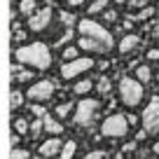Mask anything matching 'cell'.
<instances>
[{"label": "cell", "mask_w": 159, "mask_h": 159, "mask_svg": "<svg viewBox=\"0 0 159 159\" xmlns=\"http://www.w3.org/2000/svg\"><path fill=\"white\" fill-rule=\"evenodd\" d=\"M115 2H117V5H124V2H129V0H115Z\"/></svg>", "instance_id": "74e56055"}, {"label": "cell", "mask_w": 159, "mask_h": 159, "mask_svg": "<svg viewBox=\"0 0 159 159\" xmlns=\"http://www.w3.org/2000/svg\"><path fill=\"white\" fill-rule=\"evenodd\" d=\"M35 10H38V0H21L19 2V12L24 16H30Z\"/></svg>", "instance_id": "9a60e30c"}, {"label": "cell", "mask_w": 159, "mask_h": 159, "mask_svg": "<svg viewBox=\"0 0 159 159\" xmlns=\"http://www.w3.org/2000/svg\"><path fill=\"white\" fill-rule=\"evenodd\" d=\"M94 87H96V84L91 82V80H80L77 84L73 87V91H75V94H80V96H84V94H89Z\"/></svg>", "instance_id": "5bb4252c"}, {"label": "cell", "mask_w": 159, "mask_h": 159, "mask_svg": "<svg viewBox=\"0 0 159 159\" xmlns=\"http://www.w3.org/2000/svg\"><path fill=\"white\" fill-rule=\"evenodd\" d=\"M157 82H159V75H157Z\"/></svg>", "instance_id": "f35d334b"}, {"label": "cell", "mask_w": 159, "mask_h": 159, "mask_svg": "<svg viewBox=\"0 0 159 159\" xmlns=\"http://www.w3.org/2000/svg\"><path fill=\"white\" fill-rule=\"evenodd\" d=\"M14 56H16L19 63L38 68V70H47L52 66V52H49V47H47L45 42H30V45L16 47Z\"/></svg>", "instance_id": "6da1fadb"}, {"label": "cell", "mask_w": 159, "mask_h": 159, "mask_svg": "<svg viewBox=\"0 0 159 159\" xmlns=\"http://www.w3.org/2000/svg\"><path fill=\"white\" fill-rule=\"evenodd\" d=\"M61 21H63V26H66V28H70V26L75 24V16L70 14V12H61Z\"/></svg>", "instance_id": "83f0119b"}, {"label": "cell", "mask_w": 159, "mask_h": 159, "mask_svg": "<svg viewBox=\"0 0 159 159\" xmlns=\"http://www.w3.org/2000/svg\"><path fill=\"white\" fill-rule=\"evenodd\" d=\"M30 112H33V115H38V117H42V115H45V110L40 108V105H33V108H30Z\"/></svg>", "instance_id": "836d02e7"}, {"label": "cell", "mask_w": 159, "mask_h": 159, "mask_svg": "<svg viewBox=\"0 0 159 159\" xmlns=\"http://www.w3.org/2000/svg\"><path fill=\"white\" fill-rule=\"evenodd\" d=\"M136 77H138L143 84H148L150 80H152V70H150V66H138V68H136Z\"/></svg>", "instance_id": "e0dca14e"}, {"label": "cell", "mask_w": 159, "mask_h": 159, "mask_svg": "<svg viewBox=\"0 0 159 159\" xmlns=\"http://www.w3.org/2000/svg\"><path fill=\"white\" fill-rule=\"evenodd\" d=\"M94 61L89 59V56H77V59H70V61H66L63 66H61V77L63 80H73V77H77V75H82V73H87L89 68H94Z\"/></svg>", "instance_id": "52a82bcc"}, {"label": "cell", "mask_w": 159, "mask_h": 159, "mask_svg": "<svg viewBox=\"0 0 159 159\" xmlns=\"http://www.w3.org/2000/svg\"><path fill=\"white\" fill-rule=\"evenodd\" d=\"M152 152H154V154H157V157H159V140H157V143H154V148H152Z\"/></svg>", "instance_id": "8d00e7d4"}, {"label": "cell", "mask_w": 159, "mask_h": 159, "mask_svg": "<svg viewBox=\"0 0 159 159\" xmlns=\"http://www.w3.org/2000/svg\"><path fill=\"white\" fill-rule=\"evenodd\" d=\"M150 0H129V2H126V5L131 7V10H140V7H145L148 5Z\"/></svg>", "instance_id": "4dcf8cb0"}, {"label": "cell", "mask_w": 159, "mask_h": 159, "mask_svg": "<svg viewBox=\"0 0 159 159\" xmlns=\"http://www.w3.org/2000/svg\"><path fill=\"white\" fill-rule=\"evenodd\" d=\"M12 30H14V40H16V42H24V40H26V30L21 28L19 24H14V26H12Z\"/></svg>", "instance_id": "4316f807"}, {"label": "cell", "mask_w": 159, "mask_h": 159, "mask_svg": "<svg viewBox=\"0 0 159 159\" xmlns=\"http://www.w3.org/2000/svg\"><path fill=\"white\" fill-rule=\"evenodd\" d=\"M61 148H63V140H59V136H49V140L40 145V154L42 157H59Z\"/></svg>", "instance_id": "30bf717a"}, {"label": "cell", "mask_w": 159, "mask_h": 159, "mask_svg": "<svg viewBox=\"0 0 159 159\" xmlns=\"http://www.w3.org/2000/svg\"><path fill=\"white\" fill-rule=\"evenodd\" d=\"M42 124H45V131L49 136H59V134H63V124L61 122H56V119H52V115H42Z\"/></svg>", "instance_id": "4fadbf2b"}, {"label": "cell", "mask_w": 159, "mask_h": 159, "mask_svg": "<svg viewBox=\"0 0 159 159\" xmlns=\"http://www.w3.org/2000/svg\"><path fill=\"white\" fill-rule=\"evenodd\" d=\"M28 157H30L28 150H19V148L12 150V159H28Z\"/></svg>", "instance_id": "f1b7e54d"}, {"label": "cell", "mask_w": 159, "mask_h": 159, "mask_svg": "<svg viewBox=\"0 0 159 159\" xmlns=\"http://www.w3.org/2000/svg\"><path fill=\"white\" fill-rule=\"evenodd\" d=\"M52 16H54L52 7H45V10L33 12V14L28 16V30H33V33H42V30H47L52 26Z\"/></svg>", "instance_id": "9c48e42d"}, {"label": "cell", "mask_w": 159, "mask_h": 159, "mask_svg": "<svg viewBox=\"0 0 159 159\" xmlns=\"http://www.w3.org/2000/svg\"><path fill=\"white\" fill-rule=\"evenodd\" d=\"M140 47V38L138 35H124L122 38V42H119V54H134L136 49Z\"/></svg>", "instance_id": "8fae6325"}, {"label": "cell", "mask_w": 159, "mask_h": 159, "mask_svg": "<svg viewBox=\"0 0 159 159\" xmlns=\"http://www.w3.org/2000/svg\"><path fill=\"white\" fill-rule=\"evenodd\" d=\"M148 59L150 61H159V49H150L148 52Z\"/></svg>", "instance_id": "d6a6232c"}, {"label": "cell", "mask_w": 159, "mask_h": 159, "mask_svg": "<svg viewBox=\"0 0 159 159\" xmlns=\"http://www.w3.org/2000/svg\"><path fill=\"white\" fill-rule=\"evenodd\" d=\"M21 105H24V94L14 89V91L10 94V108H12V110H19Z\"/></svg>", "instance_id": "44dd1931"}, {"label": "cell", "mask_w": 159, "mask_h": 159, "mask_svg": "<svg viewBox=\"0 0 159 159\" xmlns=\"http://www.w3.org/2000/svg\"><path fill=\"white\" fill-rule=\"evenodd\" d=\"M152 14H154V10H152L150 5H145V7H140V12L136 14V19H138V21H145V19H150Z\"/></svg>", "instance_id": "d4e9b609"}, {"label": "cell", "mask_w": 159, "mask_h": 159, "mask_svg": "<svg viewBox=\"0 0 159 159\" xmlns=\"http://www.w3.org/2000/svg\"><path fill=\"white\" fill-rule=\"evenodd\" d=\"M42 129H45V124H42V117H38V119H33V124H30V131H28V134L33 136V138H38Z\"/></svg>", "instance_id": "603a6c76"}, {"label": "cell", "mask_w": 159, "mask_h": 159, "mask_svg": "<svg viewBox=\"0 0 159 159\" xmlns=\"http://www.w3.org/2000/svg\"><path fill=\"white\" fill-rule=\"evenodd\" d=\"M134 148H136V143H129V145H124V152H134Z\"/></svg>", "instance_id": "e575fe53"}, {"label": "cell", "mask_w": 159, "mask_h": 159, "mask_svg": "<svg viewBox=\"0 0 159 159\" xmlns=\"http://www.w3.org/2000/svg\"><path fill=\"white\" fill-rule=\"evenodd\" d=\"M12 73H14L16 82H28V80H33V73H30V70H24L21 66H12Z\"/></svg>", "instance_id": "2e32d148"}, {"label": "cell", "mask_w": 159, "mask_h": 159, "mask_svg": "<svg viewBox=\"0 0 159 159\" xmlns=\"http://www.w3.org/2000/svg\"><path fill=\"white\" fill-rule=\"evenodd\" d=\"M84 0H68V5H73V7H77V5H82Z\"/></svg>", "instance_id": "d590c367"}, {"label": "cell", "mask_w": 159, "mask_h": 159, "mask_svg": "<svg viewBox=\"0 0 159 159\" xmlns=\"http://www.w3.org/2000/svg\"><path fill=\"white\" fill-rule=\"evenodd\" d=\"M77 49H80V47H66V49H63V61H70V59H77Z\"/></svg>", "instance_id": "484cf974"}, {"label": "cell", "mask_w": 159, "mask_h": 159, "mask_svg": "<svg viewBox=\"0 0 159 159\" xmlns=\"http://www.w3.org/2000/svg\"><path fill=\"white\" fill-rule=\"evenodd\" d=\"M96 89H98L101 96H108L110 89H112V84H110V80H108V77H101L98 82H96Z\"/></svg>", "instance_id": "7402d4cb"}, {"label": "cell", "mask_w": 159, "mask_h": 159, "mask_svg": "<svg viewBox=\"0 0 159 159\" xmlns=\"http://www.w3.org/2000/svg\"><path fill=\"white\" fill-rule=\"evenodd\" d=\"M54 89H56V84L52 82V80H40V82H35V84H30V89H28L26 96H28L30 101H35V103H42V101L52 98Z\"/></svg>", "instance_id": "ba28073f"}, {"label": "cell", "mask_w": 159, "mask_h": 159, "mask_svg": "<svg viewBox=\"0 0 159 159\" xmlns=\"http://www.w3.org/2000/svg\"><path fill=\"white\" fill-rule=\"evenodd\" d=\"M108 157V152L105 150H94V152H87V159H103Z\"/></svg>", "instance_id": "f546056e"}, {"label": "cell", "mask_w": 159, "mask_h": 159, "mask_svg": "<svg viewBox=\"0 0 159 159\" xmlns=\"http://www.w3.org/2000/svg\"><path fill=\"white\" fill-rule=\"evenodd\" d=\"M129 129H131L129 117H124V115H110L101 124V134L105 138H124L129 134Z\"/></svg>", "instance_id": "5b68a950"}, {"label": "cell", "mask_w": 159, "mask_h": 159, "mask_svg": "<svg viewBox=\"0 0 159 159\" xmlns=\"http://www.w3.org/2000/svg\"><path fill=\"white\" fill-rule=\"evenodd\" d=\"M70 110H73V103H68V101H66V103H61V105H56V117H68L70 115Z\"/></svg>", "instance_id": "cb8c5ba5"}, {"label": "cell", "mask_w": 159, "mask_h": 159, "mask_svg": "<svg viewBox=\"0 0 159 159\" xmlns=\"http://www.w3.org/2000/svg\"><path fill=\"white\" fill-rule=\"evenodd\" d=\"M77 30L80 35H87V38L96 40L101 47H103L105 52H110L115 47V40H112V33H110L105 26H101L98 21H91V19H82L77 21Z\"/></svg>", "instance_id": "7a4b0ae2"}, {"label": "cell", "mask_w": 159, "mask_h": 159, "mask_svg": "<svg viewBox=\"0 0 159 159\" xmlns=\"http://www.w3.org/2000/svg\"><path fill=\"white\" fill-rule=\"evenodd\" d=\"M75 152H77V143H75V140H68V143L61 148V154H59V157H61V159H70Z\"/></svg>", "instance_id": "ffe728a7"}, {"label": "cell", "mask_w": 159, "mask_h": 159, "mask_svg": "<svg viewBox=\"0 0 159 159\" xmlns=\"http://www.w3.org/2000/svg\"><path fill=\"white\" fill-rule=\"evenodd\" d=\"M140 122H143V129H145L148 136H157L159 134V98H157V96L150 98L148 108L143 110Z\"/></svg>", "instance_id": "8992f818"}, {"label": "cell", "mask_w": 159, "mask_h": 159, "mask_svg": "<svg viewBox=\"0 0 159 159\" xmlns=\"http://www.w3.org/2000/svg\"><path fill=\"white\" fill-rule=\"evenodd\" d=\"M110 5V0H96V2H91L89 5V16H94V14H101V12H105V7Z\"/></svg>", "instance_id": "ac0fdd59"}, {"label": "cell", "mask_w": 159, "mask_h": 159, "mask_svg": "<svg viewBox=\"0 0 159 159\" xmlns=\"http://www.w3.org/2000/svg\"><path fill=\"white\" fill-rule=\"evenodd\" d=\"M98 110H101V103L94 98H82L77 103V110H75V126L80 129H91L96 124V117H98Z\"/></svg>", "instance_id": "277c9868"}, {"label": "cell", "mask_w": 159, "mask_h": 159, "mask_svg": "<svg viewBox=\"0 0 159 159\" xmlns=\"http://www.w3.org/2000/svg\"><path fill=\"white\" fill-rule=\"evenodd\" d=\"M105 21H108V24H112V21H117V12H115V10H110V7H108V10H105Z\"/></svg>", "instance_id": "1f68e13d"}, {"label": "cell", "mask_w": 159, "mask_h": 159, "mask_svg": "<svg viewBox=\"0 0 159 159\" xmlns=\"http://www.w3.org/2000/svg\"><path fill=\"white\" fill-rule=\"evenodd\" d=\"M14 131H16L19 136L28 134V131H30V124H28V119H26V117H16V119H14Z\"/></svg>", "instance_id": "d6986e66"}, {"label": "cell", "mask_w": 159, "mask_h": 159, "mask_svg": "<svg viewBox=\"0 0 159 159\" xmlns=\"http://www.w3.org/2000/svg\"><path fill=\"white\" fill-rule=\"evenodd\" d=\"M143 96H145V89H143V82L138 77H122L119 80V98L122 103L129 105V108H136V105L143 103Z\"/></svg>", "instance_id": "3957f363"}, {"label": "cell", "mask_w": 159, "mask_h": 159, "mask_svg": "<svg viewBox=\"0 0 159 159\" xmlns=\"http://www.w3.org/2000/svg\"><path fill=\"white\" fill-rule=\"evenodd\" d=\"M77 47H80V49H84V52H89V54H108V52H105L103 47H101L98 42H96V40L87 38V35H80Z\"/></svg>", "instance_id": "7c38bea8"}]
</instances>
